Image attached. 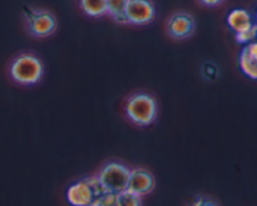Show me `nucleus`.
Wrapping results in <instances>:
<instances>
[{
    "label": "nucleus",
    "instance_id": "f257e3e1",
    "mask_svg": "<svg viewBox=\"0 0 257 206\" xmlns=\"http://www.w3.org/2000/svg\"><path fill=\"white\" fill-rule=\"evenodd\" d=\"M9 75L17 84L33 86L44 76V62L33 52H22L10 62Z\"/></svg>",
    "mask_w": 257,
    "mask_h": 206
},
{
    "label": "nucleus",
    "instance_id": "f03ea898",
    "mask_svg": "<svg viewBox=\"0 0 257 206\" xmlns=\"http://www.w3.org/2000/svg\"><path fill=\"white\" fill-rule=\"evenodd\" d=\"M124 112L128 119L138 126H150L156 122L158 105L155 96L150 92H137L127 98Z\"/></svg>",
    "mask_w": 257,
    "mask_h": 206
},
{
    "label": "nucleus",
    "instance_id": "7ed1b4c3",
    "mask_svg": "<svg viewBox=\"0 0 257 206\" xmlns=\"http://www.w3.org/2000/svg\"><path fill=\"white\" fill-rule=\"evenodd\" d=\"M104 192L98 176L93 175L73 182L67 190V200L72 206H92Z\"/></svg>",
    "mask_w": 257,
    "mask_h": 206
},
{
    "label": "nucleus",
    "instance_id": "20e7f679",
    "mask_svg": "<svg viewBox=\"0 0 257 206\" xmlns=\"http://www.w3.org/2000/svg\"><path fill=\"white\" fill-rule=\"evenodd\" d=\"M131 169L119 162H109L103 165L97 176L107 192L120 194L128 189Z\"/></svg>",
    "mask_w": 257,
    "mask_h": 206
},
{
    "label": "nucleus",
    "instance_id": "39448f33",
    "mask_svg": "<svg viewBox=\"0 0 257 206\" xmlns=\"http://www.w3.org/2000/svg\"><path fill=\"white\" fill-rule=\"evenodd\" d=\"M28 32L35 38H48L57 29L54 14L45 9H28L24 12Z\"/></svg>",
    "mask_w": 257,
    "mask_h": 206
},
{
    "label": "nucleus",
    "instance_id": "423d86ee",
    "mask_svg": "<svg viewBox=\"0 0 257 206\" xmlns=\"http://www.w3.org/2000/svg\"><path fill=\"white\" fill-rule=\"evenodd\" d=\"M157 10L152 0H128L125 18L128 24L147 25L155 20Z\"/></svg>",
    "mask_w": 257,
    "mask_h": 206
},
{
    "label": "nucleus",
    "instance_id": "0eeeda50",
    "mask_svg": "<svg viewBox=\"0 0 257 206\" xmlns=\"http://www.w3.org/2000/svg\"><path fill=\"white\" fill-rule=\"evenodd\" d=\"M196 29V20L190 12H173L167 22L168 36L175 40H185L193 35Z\"/></svg>",
    "mask_w": 257,
    "mask_h": 206
},
{
    "label": "nucleus",
    "instance_id": "6e6552de",
    "mask_svg": "<svg viewBox=\"0 0 257 206\" xmlns=\"http://www.w3.org/2000/svg\"><path fill=\"white\" fill-rule=\"evenodd\" d=\"M156 180L152 172L146 169H131L130 182H128V192L138 195V196H145L151 194L155 190Z\"/></svg>",
    "mask_w": 257,
    "mask_h": 206
},
{
    "label": "nucleus",
    "instance_id": "1a4fd4ad",
    "mask_svg": "<svg viewBox=\"0 0 257 206\" xmlns=\"http://www.w3.org/2000/svg\"><path fill=\"white\" fill-rule=\"evenodd\" d=\"M252 18L251 14L245 9H233L227 15V25L231 30L237 32H242L252 26Z\"/></svg>",
    "mask_w": 257,
    "mask_h": 206
},
{
    "label": "nucleus",
    "instance_id": "9d476101",
    "mask_svg": "<svg viewBox=\"0 0 257 206\" xmlns=\"http://www.w3.org/2000/svg\"><path fill=\"white\" fill-rule=\"evenodd\" d=\"M128 0H107V15L118 24H128L125 8Z\"/></svg>",
    "mask_w": 257,
    "mask_h": 206
},
{
    "label": "nucleus",
    "instance_id": "9b49d317",
    "mask_svg": "<svg viewBox=\"0 0 257 206\" xmlns=\"http://www.w3.org/2000/svg\"><path fill=\"white\" fill-rule=\"evenodd\" d=\"M79 6L90 18H102L107 15V0H79Z\"/></svg>",
    "mask_w": 257,
    "mask_h": 206
},
{
    "label": "nucleus",
    "instance_id": "f8f14e48",
    "mask_svg": "<svg viewBox=\"0 0 257 206\" xmlns=\"http://www.w3.org/2000/svg\"><path fill=\"white\" fill-rule=\"evenodd\" d=\"M240 68L243 74L247 75L251 79L257 80V60L250 56L246 48H243L240 54Z\"/></svg>",
    "mask_w": 257,
    "mask_h": 206
},
{
    "label": "nucleus",
    "instance_id": "ddd939ff",
    "mask_svg": "<svg viewBox=\"0 0 257 206\" xmlns=\"http://www.w3.org/2000/svg\"><path fill=\"white\" fill-rule=\"evenodd\" d=\"M118 202H119V206H142L141 196L128 192V190L118 194Z\"/></svg>",
    "mask_w": 257,
    "mask_h": 206
},
{
    "label": "nucleus",
    "instance_id": "4468645a",
    "mask_svg": "<svg viewBox=\"0 0 257 206\" xmlns=\"http://www.w3.org/2000/svg\"><path fill=\"white\" fill-rule=\"evenodd\" d=\"M257 38V24H252V26L250 29L245 30L242 32H237L236 34V40L240 44H250V42H255V39Z\"/></svg>",
    "mask_w": 257,
    "mask_h": 206
},
{
    "label": "nucleus",
    "instance_id": "2eb2a0df",
    "mask_svg": "<svg viewBox=\"0 0 257 206\" xmlns=\"http://www.w3.org/2000/svg\"><path fill=\"white\" fill-rule=\"evenodd\" d=\"M92 206H119L118 202V194H113V192H104L100 195Z\"/></svg>",
    "mask_w": 257,
    "mask_h": 206
},
{
    "label": "nucleus",
    "instance_id": "dca6fc26",
    "mask_svg": "<svg viewBox=\"0 0 257 206\" xmlns=\"http://www.w3.org/2000/svg\"><path fill=\"white\" fill-rule=\"evenodd\" d=\"M191 206H217V205H216L215 202H212V200L207 199V198L200 196L192 202V205H191Z\"/></svg>",
    "mask_w": 257,
    "mask_h": 206
},
{
    "label": "nucleus",
    "instance_id": "f3484780",
    "mask_svg": "<svg viewBox=\"0 0 257 206\" xmlns=\"http://www.w3.org/2000/svg\"><path fill=\"white\" fill-rule=\"evenodd\" d=\"M246 50H247V52L250 54L251 58H253V59L257 60V42H250V44L246 45Z\"/></svg>",
    "mask_w": 257,
    "mask_h": 206
},
{
    "label": "nucleus",
    "instance_id": "a211bd4d",
    "mask_svg": "<svg viewBox=\"0 0 257 206\" xmlns=\"http://www.w3.org/2000/svg\"><path fill=\"white\" fill-rule=\"evenodd\" d=\"M198 2H200L202 5H205V6L216 8V6H218V5L222 4L225 0H198Z\"/></svg>",
    "mask_w": 257,
    "mask_h": 206
},
{
    "label": "nucleus",
    "instance_id": "6ab92c4d",
    "mask_svg": "<svg viewBox=\"0 0 257 206\" xmlns=\"http://www.w3.org/2000/svg\"><path fill=\"white\" fill-rule=\"evenodd\" d=\"M256 19H257V14H256Z\"/></svg>",
    "mask_w": 257,
    "mask_h": 206
}]
</instances>
